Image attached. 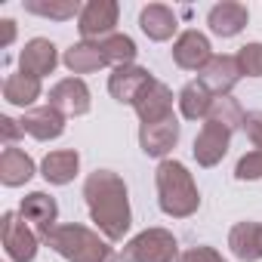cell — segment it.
I'll return each instance as SVG.
<instances>
[{
  "instance_id": "1",
  "label": "cell",
  "mask_w": 262,
  "mask_h": 262,
  "mask_svg": "<svg viewBox=\"0 0 262 262\" xmlns=\"http://www.w3.org/2000/svg\"><path fill=\"white\" fill-rule=\"evenodd\" d=\"M83 198L93 222L105 234V241H123V234L133 225V213H129V194L126 185L117 173L111 170H96L83 182Z\"/></svg>"
},
{
  "instance_id": "2",
  "label": "cell",
  "mask_w": 262,
  "mask_h": 262,
  "mask_svg": "<svg viewBox=\"0 0 262 262\" xmlns=\"http://www.w3.org/2000/svg\"><path fill=\"white\" fill-rule=\"evenodd\" d=\"M155 182H158V204L167 216L173 219H188L191 213H198L201 207V191L188 173L185 164L179 161H161L158 173H155Z\"/></svg>"
},
{
  "instance_id": "3",
  "label": "cell",
  "mask_w": 262,
  "mask_h": 262,
  "mask_svg": "<svg viewBox=\"0 0 262 262\" xmlns=\"http://www.w3.org/2000/svg\"><path fill=\"white\" fill-rule=\"evenodd\" d=\"M47 247H53L59 256H65L68 262H117V253L108 247V241H102L93 228L86 225H56L47 237Z\"/></svg>"
},
{
  "instance_id": "4",
  "label": "cell",
  "mask_w": 262,
  "mask_h": 262,
  "mask_svg": "<svg viewBox=\"0 0 262 262\" xmlns=\"http://www.w3.org/2000/svg\"><path fill=\"white\" fill-rule=\"evenodd\" d=\"M123 262H176L179 259V244L173 231L167 228H145L133 241H126L120 250Z\"/></svg>"
},
{
  "instance_id": "5",
  "label": "cell",
  "mask_w": 262,
  "mask_h": 262,
  "mask_svg": "<svg viewBox=\"0 0 262 262\" xmlns=\"http://www.w3.org/2000/svg\"><path fill=\"white\" fill-rule=\"evenodd\" d=\"M0 241H4V250L13 262H31L37 256V241L40 234H34L28 228V222L22 219V213L7 210L0 216Z\"/></svg>"
},
{
  "instance_id": "6",
  "label": "cell",
  "mask_w": 262,
  "mask_h": 262,
  "mask_svg": "<svg viewBox=\"0 0 262 262\" xmlns=\"http://www.w3.org/2000/svg\"><path fill=\"white\" fill-rule=\"evenodd\" d=\"M117 13L120 7L114 0H90L83 4L80 16H77V31L83 40H105L108 34H114V25H117Z\"/></svg>"
},
{
  "instance_id": "7",
  "label": "cell",
  "mask_w": 262,
  "mask_h": 262,
  "mask_svg": "<svg viewBox=\"0 0 262 262\" xmlns=\"http://www.w3.org/2000/svg\"><path fill=\"white\" fill-rule=\"evenodd\" d=\"M50 105L56 108V111H62L65 117H83L86 111H90V86L80 80V77H65V80H59L53 90H50Z\"/></svg>"
},
{
  "instance_id": "8",
  "label": "cell",
  "mask_w": 262,
  "mask_h": 262,
  "mask_svg": "<svg viewBox=\"0 0 262 262\" xmlns=\"http://www.w3.org/2000/svg\"><path fill=\"white\" fill-rule=\"evenodd\" d=\"M228 145H231V133L225 126H219V123H210V120H204V126H201V133L194 136V161L201 164V167H216L225 155H228Z\"/></svg>"
},
{
  "instance_id": "9",
  "label": "cell",
  "mask_w": 262,
  "mask_h": 262,
  "mask_svg": "<svg viewBox=\"0 0 262 262\" xmlns=\"http://www.w3.org/2000/svg\"><path fill=\"white\" fill-rule=\"evenodd\" d=\"M241 77H244V74H241L234 56H213V59L198 71V80H201L216 99H219V96H228Z\"/></svg>"
},
{
  "instance_id": "10",
  "label": "cell",
  "mask_w": 262,
  "mask_h": 262,
  "mask_svg": "<svg viewBox=\"0 0 262 262\" xmlns=\"http://www.w3.org/2000/svg\"><path fill=\"white\" fill-rule=\"evenodd\" d=\"M151 80H155V77H151L145 68H139V65H120V68H114L111 77H108V93H111L120 105H136L139 93H142Z\"/></svg>"
},
{
  "instance_id": "11",
  "label": "cell",
  "mask_w": 262,
  "mask_h": 262,
  "mask_svg": "<svg viewBox=\"0 0 262 262\" xmlns=\"http://www.w3.org/2000/svg\"><path fill=\"white\" fill-rule=\"evenodd\" d=\"M179 142V120L176 117H167V120H158V123H142L139 126V145L148 158H164L176 148Z\"/></svg>"
},
{
  "instance_id": "12",
  "label": "cell",
  "mask_w": 262,
  "mask_h": 262,
  "mask_svg": "<svg viewBox=\"0 0 262 262\" xmlns=\"http://www.w3.org/2000/svg\"><path fill=\"white\" fill-rule=\"evenodd\" d=\"M213 59V47L201 31H182L173 43V62L185 71H201Z\"/></svg>"
},
{
  "instance_id": "13",
  "label": "cell",
  "mask_w": 262,
  "mask_h": 262,
  "mask_svg": "<svg viewBox=\"0 0 262 262\" xmlns=\"http://www.w3.org/2000/svg\"><path fill=\"white\" fill-rule=\"evenodd\" d=\"M136 114H139V120L142 123H158V120H167V117H173V93H170V86L167 83H161V80H151L142 93H139V99H136Z\"/></svg>"
},
{
  "instance_id": "14",
  "label": "cell",
  "mask_w": 262,
  "mask_h": 262,
  "mask_svg": "<svg viewBox=\"0 0 262 262\" xmlns=\"http://www.w3.org/2000/svg\"><path fill=\"white\" fill-rule=\"evenodd\" d=\"M19 213H22V219H25V222H31V225L37 228V234H40V241H43V237L56 228L59 204H56L47 191H31V194H25V198H22Z\"/></svg>"
},
{
  "instance_id": "15",
  "label": "cell",
  "mask_w": 262,
  "mask_h": 262,
  "mask_svg": "<svg viewBox=\"0 0 262 262\" xmlns=\"http://www.w3.org/2000/svg\"><path fill=\"white\" fill-rule=\"evenodd\" d=\"M22 129L28 136H34L37 142H50L59 139L65 133V114L56 111L53 105H40V108H28L22 117Z\"/></svg>"
},
{
  "instance_id": "16",
  "label": "cell",
  "mask_w": 262,
  "mask_h": 262,
  "mask_svg": "<svg viewBox=\"0 0 262 262\" xmlns=\"http://www.w3.org/2000/svg\"><path fill=\"white\" fill-rule=\"evenodd\" d=\"M59 65V53H56V43L47 40V37H34L25 43V50L19 53V71L25 74H34V77H47L53 74Z\"/></svg>"
},
{
  "instance_id": "17",
  "label": "cell",
  "mask_w": 262,
  "mask_h": 262,
  "mask_svg": "<svg viewBox=\"0 0 262 262\" xmlns=\"http://www.w3.org/2000/svg\"><path fill=\"white\" fill-rule=\"evenodd\" d=\"M250 22V13L244 4H234V0H222V4H216L210 13H207V25L216 37H234L247 28Z\"/></svg>"
},
{
  "instance_id": "18",
  "label": "cell",
  "mask_w": 262,
  "mask_h": 262,
  "mask_svg": "<svg viewBox=\"0 0 262 262\" xmlns=\"http://www.w3.org/2000/svg\"><path fill=\"white\" fill-rule=\"evenodd\" d=\"M80 170V155L74 148H62V151H50L40 164V176L50 185H68Z\"/></svg>"
},
{
  "instance_id": "19",
  "label": "cell",
  "mask_w": 262,
  "mask_h": 262,
  "mask_svg": "<svg viewBox=\"0 0 262 262\" xmlns=\"http://www.w3.org/2000/svg\"><path fill=\"white\" fill-rule=\"evenodd\" d=\"M139 28L145 31L148 40H170L176 34V13L164 4H148L142 13H139Z\"/></svg>"
},
{
  "instance_id": "20",
  "label": "cell",
  "mask_w": 262,
  "mask_h": 262,
  "mask_svg": "<svg viewBox=\"0 0 262 262\" xmlns=\"http://www.w3.org/2000/svg\"><path fill=\"white\" fill-rule=\"evenodd\" d=\"M34 176V161L22 151V148H4L0 155V182L7 188H19Z\"/></svg>"
},
{
  "instance_id": "21",
  "label": "cell",
  "mask_w": 262,
  "mask_h": 262,
  "mask_svg": "<svg viewBox=\"0 0 262 262\" xmlns=\"http://www.w3.org/2000/svg\"><path fill=\"white\" fill-rule=\"evenodd\" d=\"M62 62H65V68L71 74H93V71H99V68L108 65V59L102 56L99 43H93V40H80V43L68 47L65 56H62Z\"/></svg>"
},
{
  "instance_id": "22",
  "label": "cell",
  "mask_w": 262,
  "mask_h": 262,
  "mask_svg": "<svg viewBox=\"0 0 262 262\" xmlns=\"http://www.w3.org/2000/svg\"><path fill=\"white\" fill-rule=\"evenodd\" d=\"M4 99L16 108H31L37 99H40V77L34 74H25V71H16L4 80Z\"/></svg>"
},
{
  "instance_id": "23",
  "label": "cell",
  "mask_w": 262,
  "mask_h": 262,
  "mask_svg": "<svg viewBox=\"0 0 262 262\" xmlns=\"http://www.w3.org/2000/svg\"><path fill=\"white\" fill-rule=\"evenodd\" d=\"M213 102H216V96H213L201 80L185 83V86H182V93H179V111H182V117H185V120H207V114H210Z\"/></svg>"
},
{
  "instance_id": "24",
  "label": "cell",
  "mask_w": 262,
  "mask_h": 262,
  "mask_svg": "<svg viewBox=\"0 0 262 262\" xmlns=\"http://www.w3.org/2000/svg\"><path fill=\"white\" fill-rule=\"evenodd\" d=\"M259 222H237L228 234V247L241 262H256L259 259Z\"/></svg>"
},
{
  "instance_id": "25",
  "label": "cell",
  "mask_w": 262,
  "mask_h": 262,
  "mask_svg": "<svg viewBox=\"0 0 262 262\" xmlns=\"http://www.w3.org/2000/svg\"><path fill=\"white\" fill-rule=\"evenodd\" d=\"M99 43V50H102V56L108 59V65H114V68H120V65H133L136 62V43H133V37H126V34H108L105 40H96Z\"/></svg>"
},
{
  "instance_id": "26",
  "label": "cell",
  "mask_w": 262,
  "mask_h": 262,
  "mask_svg": "<svg viewBox=\"0 0 262 262\" xmlns=\"http://www.w3.org/2000/svg\"><path fill=\"white\" fill-rule=\"evenodd\" d=\"M80 4L77 0H25V13L43 16V19H56V22H68L74 16H80Z\"/></svg>"
},
{
  "instance_id": "27",
  "label": "cell",
  "mask_w": 262,
  "mask_h": 262,
  "mask_svg": "<svg viewBox=\"0 0 262 262\" xmlns=\"http://www.w3.org/2000/svg\"><path fill=\"white\" fill-rule=\"evenodd\" d=\"M244 108H241V102L234 99V96H219L216 102H213V108H210V114H207V120L210 123H219V126H225L228 133H234V129H241L244 126Z\"/></svg>"
},
{
  "instance_id": "28",
  "label": "cell",
  "mask_w": 262,
  "mask_h": 262,
  "mask_svg": "<svg viewBox=\"0 0 262 262\" xmlns=\"http://www.w3.org/2000/svg\"><path fill=\"white\" fill-rule=\"evenodd\" d=\"M237 68L247 77H262V43H244L237 50Z\"/></svg>"
},
{
  "instance_id": "29",
  "label": "cell",
  "mask_w": 262,
  "mask_h": 262,
  "mask_svg": "<svg viewBox=\"0 0 262 262\" xmlns=\"http://www.w3.org/2000/svg\"><path fill=\"white\" fill-rule=\"evenodd\" d=\"M234 176H237L241 182H256V179H262V151H247V155L237 161Z\"/></svg>"
},
{
  "instance_id": "30",
  "label": "cell",
  "mask_w": 262,
  "mask_h": 262,
  "mask_svg": "<svg viewBox=\"0 0 262 262\" xmlns=\"http://www.w3.org/2000/svg\"><path fill=\"white\" fill-rule=\"evenodd\" d=\"M244 133L253 142V148L262 151V111H247L244 114Z\"/></svg>"
},
{
  "instance_id": "31",
  "label": "cell",
  "mask_w": 262,
  "mask_h": 262,
  "mask_svg": "<svg viewBox=\"0 0 262 262\" xmlns=\"http://www.w3.org/2000/svg\"><path fill=\"white\" fill-rule=\"evenodd\" d=\"M176 262H225V259H222V253L213 250V247H191V250L179 253Z\"/></svg>"
},
{
  "instance_id": "32",
  "label": "cell",
  "mask_w": 262,
  "mask_h": 262,
  "mask_svg": "<svg viewBox=\"0 0 262 262\" xmlns=\"http://www.w3.org/2000/svg\"><path fill=\"white\" fill-rule=\"evenodd\" d=\"M0 133H4V145L13 148L19 142V136H25L22 129V120H13V117H0Z\"/></svg>"
},
{
  "instance_id": "33",
  "label": "cell",
  "mask_w": 262,
  "mask_h": 262,
  "mask_svg": "<svg viewBox=\"0 0 262 262\" xmlns=\"http://www.w3.org/2000/svg\"><path fill=\"white\" fill-rule=\"evenodd\" d=\"M16 40V22L13 19H0V47H10Z\"/></svg>"
},
{
  "instance_id": "34",
  "label": "cell",
  "mask_w": 262,
  "mask_h": 262,
  "mask_svg": "<svg viewBox=\"0 0 262 262\" xmlns=\"http://www.w3.org/2000/svg\"><path fill=\"white\" fill-rule=\"evenodd\" d=\"M256 241H259V259H262V222H259V234H256Z\"/></svg>"
}]
</instances>
